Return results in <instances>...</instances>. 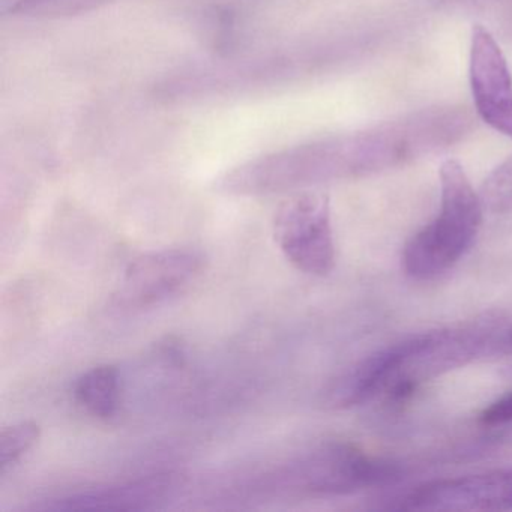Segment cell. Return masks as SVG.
Returning <instances> with one entry per match:
<instances>
[{"label":"cell","instance_id":"cell-6","mask_svg":"<svg viewBox=\"0 0 512 512\" xmlns=\"http://www.w3.org/2000/svg\"><path fill=\"white\" fill-rule=\"evenodd\" d=\"M470 89L479 118L512 139V76L493 35L476 25L470 38Z\"/></svg>","mask_w":512,"mask_h":512},{"label":"cell","instance_id":"cell-5","mask_svg":"<svg viewBox=\"0 0 512 512\" xmlns=\"http://www.w3.org/2000/svg\"><path fill=\"white\" fill-rule=\"evenodd\" d=\"M412 511H512V469L425 482L410 491Z\"/></svg>","mask_w":512,"mask_h":512},{"label":"cell","instance_id":"cell-1","mask_svg":"<svg viewBox=\"0 0 512 512\" xmlns=\"http://www.w3.org/2000/svg\"><path fill=\"white\" fill-rule=\"evenodd\" d=\"M437 217L404 247L403 269L415 280H430L451 269L470 250L481 229L484 203L458 161L440 166Z\"/></svg>","mask_w":512,"mask_h":512},{"label":"cell","instance_id":"cell-7","mask_svg":"<svg viewBox=\"0 0 512 512\" xmlns=\"http://www.w3.org/2000/svg\"><path fill=\"white\" fill-rule=\"evenodd\" d=\"M176 487L172 475H152L124 484L91 488L35 506L38 511H119L146 509L163 502Z\"/></svg>","mask_w":512,"mask_h":512},{"label":"cell","instance_id":"cell-3","mask_svg":"<svg viewBox=\"0 0 512 512\" xmlns=\"http://www.w3.org/2000/svg\"><path fill=\"white\" fill-rule=\"evenodd\" d=\"M274 239L287 260L304 274L326 277L334 271L335 241L326 197L302 194L275 214Z\"/></svg>","mask_w":512,"mask_h":512},{"label":"cell","instance_id":"cell-12","mask_svg":"<svg viewBox=\"0 0 512 512\" xmlns=\"http://www.w3.org/2000/svg\"><path fill=\"white\" fill-rule=\"evenodd\" d=\"M479 422L485 427L512 424V389L485 407L479 415Z\"/></svg>","mask_w":512,"mask_h":512},{"label":"cell","instance_id":"cell-8","mask_svg":"<svg viewBox=\"0 0 512 512\" xmlns=\"http://www.w3.org/2000/svg\"><path fill=\"white\" fill-rule=\"evenodd\" d=\"M74 400L88 415L103 421L115 418L121 404V376L115 365H97L74 383Z\"/></svg>","mask_w":512,"mask_h":512},{"label":"cell","instance_id":"cell-11","mask_svg":"<svg viewBox=\"0 0 512 512\" xmlns=\"http://www.w3.org/2000/svg\"><path fill=\"white\" fill-rule=\"evenodd\" d=\"M479 194L488 211L494 214L512 211V157L499 164L487 176Z\"/></svg>","mask_w":512,"mask_h":512},{"label":"cell","instance_id":"cell-2","mask_svg":"<svg viewBox=\"0 0 512 512\" xmlns=\"http://www.w3.org/2000/svg\"><path fill=\"white\" fill-rule=\"evenodd\" d=\"M400 470L352 443L329 442L265 479L271 490L308 496H344L395 481Z\"/></svg>","mask_w":512,"mask_h":512},{"label":"cell","instance_id":"cell-13","mask_svg":"<svg viewBox=\"0 0 512 512\" xmlns=\"http://www.w3.org/2000/svg\"><path fill=\"white\" fill-rule=\"evenodd\" d=\"M503 346H505L506 349H512V329L503 337Z\"/></svg>","mask_w":512,"mask_h":512},{"label":"cell","instance_id":"cell-9","mask_svg":"<svg viewBox=\"0 0 512 512\" xmlns=\"http://www.w3.org/2000/svg\"><path fill=\"white\" fill-rule=\"evenodd\" d=\"M116 0H13L8 11L14 16L58 19L89 13Z\"/></svg>","mask_w":512,"mask_h":512},{"label":"cell","instance_id":"cell-4","mask_svg":"<svg viewBox=\"0 0 512 512\" xmlns=\"http://www.w3.org/2000/svg\"><path fill=\"white\" fill-rule=\"evenodd\" d=\"M205 268V256L193 248H166L143 254L128 265L113 304L142 311L184 292Z\"/></svg>","mask_w":512,"mask_h":512},{"label":"cell","instance_id":"cell-10","mask_svg":"<svg viewBox=\"0 0 512 512\" xmlns=\"http://www.w3.org/2000/svg\"><path fill=\"white\" fill-rule=\"evenodd\" d=\"M40 425L25 421L0 431V475H7L40 440Z\"/></svg>","mask_w":512,"mask_h":512}]
</instances>
